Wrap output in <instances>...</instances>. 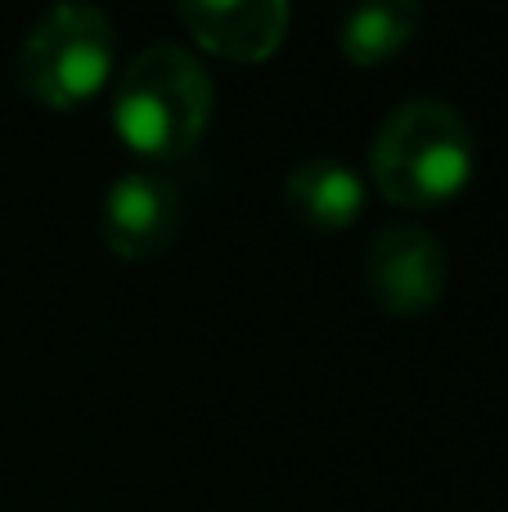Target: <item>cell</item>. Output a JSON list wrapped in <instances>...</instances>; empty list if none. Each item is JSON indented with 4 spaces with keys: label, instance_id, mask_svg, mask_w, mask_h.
<instances>
[{
    "label": "cell",
    "instance_id": "obj_3",
    "mask_svg": "<svg viewBox=\"0 0 508 512\" xmlns=\"http://www.w3.org/2000/svg\"><path fill=\"white\" fill-rule=\"evenodd\" d=\"M113 63V18L81 0H59L18 45V86L45 108H81L113 81Z\"/></svg>",
    "mask_w": 508,
    "mask_h": 512
},
{
    "label": "cell",
    "instance_id": "obj_5",
    "mask_svg": "<svg viewBox=\"0 0 508 512\" xmlns=\"http://www.w3.org/2000/svg\"><path fill=\"white\" fill-rule=\"evenodd\" d=\"M180 230H185V198L176 180H167L162 171H126L108 185L99 212V234L108 252L126 261H153L171 252Z\"/></svg>",
    "mask_w": 508,
    "mask_h": 512
},
{
    "label": "cell",
    "instance_id": "obj_4",
    "mask_svg": "<svg viewBox=\"0 0 508 512\" xmlns=\"http://www.w3.org/2000/svg\"><path fill=\"white\" fill-rule=\"evenodd\" d=\"M365 292L383 315L419 319L446 297V248L419 225H387L365 248Z\"/></svg>",
    "mask_w": 508,
    "mask_h": 512
},
{
    "label": "cell",
    "instance_id": "obj_1",
    "mask_svg": "<svg viewBox=\"0 0 508 512\" xmlns=\"http://www.w3.org/2000/svg\"><path fill=\"white\" fill-rule=\"evenodd\" d=\"M369 171L387 203L432 212L468 189L477 171V140L446 99H410L378 126Z\"/></svg>",
    "mask_w": 508,
    "mask_h": 512
},
{
    "label": "cell",
    "instance_id": "obj_2",
    "mask_svg": "<svg viewBox=\"0 0 508 512\" xmlns=\"http://www.w3.org/2000/svg\"><path fill=\"white\" fill-rule=\"evenodd\" d=\"M216 90L207 68L180 45L140 50L113 90V131L149 162H176L207 135Z\"/></svg>",
    "mask_w": 508,
    "mask_h": 512
},
{
    "label": "cell",
    "instance_id": "obj_8",
    "mask_svg": "<svg viewBox=\"0 0 508 512\" xmlns=\"http://www.w3.org/2000/svg\"><path fill=\"white\" fill-rule=\"evenodd\" d=\"M419 27H423L419 0H360L342 18V32H338L342 59L356 63V68H383L387 59L410 50Z\"/></svg>",
    "mask_w": 508,
    "mask_h": 512
},
{
    "label": "cell",
    "instance_id": "obj_6",
    "mask_svg": "<svg viewBox=\"0 0 508 512\" xmlns=\"http://www.w3.org/2000/svg\"><path fill=\"white\" fill-rule=\"evenodd\" d=\"M189 36L230 63H266L284 45L288 0H176Z\"/></svg>",
    "mask_w": 508,
    "mask_h": 512
},
{
    "label": "cell",
    "instance_id": "obj_7",
    "mask_svg": "<svg viewBox=\"0 0 508 512\" xmlns=\"http://www.w3.org/2000/svg\"><path fill=\"white\" fill-rule=\"evenodd\" d=\"M284 207L302 230L338 234L365 212V180L342 158H306L284 176Z\"/></svg>",
    "mask_w": 508,
    "mask_h": 512
}]
</instances>
